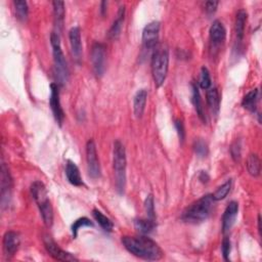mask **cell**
Returning <instances> with one entry per match:
<instances>
[{
    "label": "cell",
    "mask_w": 262,
    "mask_h": 262,
    "mask_svg": "<svg viewBox=\"0 0 262 262\" xmlns=\"http://www.w3.org/2000/svg\"><path fill=\"white\" fill-rule=\"evenodd\" d=\"M122 244L128 252L138 258L156 261L163 257L161 248L155 241L146 236L122 237Z\"/></svg>",
    "instance_id": "cell-1"
},
{
    "label": "cell",
    "mask_w": 262,
    "mask_h": 262,
    "mask_svg": "<svg viewBox=\"0 0 262 262\" xmlns=\"http://www.w3.org/2000/svg\"><path fill=\"white\" fill-rule=\"evenodd\" d=\"M214 202L215 201L212 198V195L203 196L202 198L193 203L183 211L181 215V219L184 222L193 224L204 222L210 216Z\"/></svg>",
    "instance_id": "cell-2"
},
{
    "label": "cell",
    "mask_w": 262,
    "mask_h": 262,
    "mask_svg": "<svg viewBox=\"0 0 262 262\" xmlns=\"http://www.w3.org/2000/svg\"><path fill=\"white\" fill-rule=\"evenodd\" d=\"M50 43L52 46L53 54V74L58 85L64 86L69 80V68L67 61L65 59L64 52L61 46L60 35L57 33H51Z\"/></svg>",
    "instance_id": "cell-3"
},
{
    "label": "cell",
    "mask_w": 262,
    "mask_h": 262,
    "mask_svg": "<svg viewBox=\"0 0 262 262\" xmlns=\"http://www.w3.org/2000/svg\"><path fill=\"white\" fill-rule=\"evenodd\" d=\"M152 76L156 87H161L169 69V52L164 46H156L152 54Z\"/></svg>",
    "instance_id": "cell-4"
},
{
    "label": "cell",
    "mask_w": 262,
    "mask_h": 262,
    "mask_svg": "<svg viewBox=\"0 0 262 262\" xmlns=\"http://www.w3.org/2000/svg\"><path fill=\"white\" fill-rule=\"evenodd\" d=\"M30 191L33 199L38 205L45 226L50 228L53 222V209L45 185L41 181H34L31 185Z\"/></svg>",
    "instance_id": "cell-5"
},
{
    "label": "cell",
    "mask_w": 262,
    "mask_h": 262,
    "mask_svg": "<svg viewBox=\"0 0 262 262\" xmlns=\"http://www.w3.org/2000/svg\"><path fill=\"white\" fill-rule=\"evenodd\" d=\"M113 164L116 179V188L119 194L122 195L126 185V152L123 144L117 140L113 149Z\"/></svg>",
    "instance_id": "cell-6"
},
{
    "label": "cell",
    "mask_w": 262,
    "mask_h": 262,
    "mask_svg": "<svg viewBox=\"0 0 262 262\" xmlns=\"http://www.w3.org/2000/svg\"><path fill=\"white\" fill-rule=\"evenodd\" d=\"M92 69L96 76L100 78L106 71V48L101 43H95L91 49Z\"/></svg>",
    "instance_id": "cell-7"
},
{
    "label": "cell",
    "mask_w": 262,
    "mask_h": 262,
    "mask_svg": "<svg viewBox=\"0 0 262 262\" xmlns=\"http://www.w3.org/2000/svg\"><path fill=\"white\" fill-rule=\"evenodd\" d=\"M86 160L88 174L93 180H98L100 177V165L98 157L97 147L92 139L88 140L86 145Z\"/></svg>",
    "instance_id": "cell-8"
},
{
    "label": "cell",
    "mask_w": 262,
    "mask_h": 262,
    "mask_svg": "<svg viewBox=\"0 0 262 262\" xmlns=\"http://www.w3.org/2000/svg\"><path fill=\"white\" fill-rule=\"evenodd\" d=\"M159 33H160V23L152 22L147 24L143 31V44L145 50H153L156 49Z\"/></svg>",
    "instance_id": "cell-9"
},
{
    "label": "cell",
    "mask_w": 262,
    "mask_h": 262,
    "mask_svg": "<svg viewBox=\"0 0 262 262\" xmlns=\"http://www.w3.org/2000/svg\"><path fill=\"white\" fill-rule=\"evenodd\" d=\"M49 105H50L55 121H57V123L60 126H62L64 119H65V113H64V110L62 108L61 100H60V88L58 84H55V83L50 84Z\"/></svg>",
    "instance_id": "cell-10"
},
{
    "label": "cell",
    "mask_w": 262,
    "mask_h": 262,
    "mask_svg": "<svg viewBox=\"0 0 262 262\" xmlns=\"http://www.w3.org/2000/svg\"><path fill=\"white\" fill-rule=\"evenodd\" d=\"M43 243H44L45 249L48 250L49 255L55 260H60V261H77L78 260L71 253H68V252H66L63 249H61L59 245H57V243H55L50 237H48V236L44 237Z\"/></svg>",
    "instance_id": "cell-11"
},
{
    "label": "cell",
    "mask_w": 262,
    "mask_h": 262,
    "mask_svg": "<svg viewBox=\"0 0 262 262\" xmlns=\"http://www.w3.org/2000/svg\"><path fill=\"white\" fill-rule=\"evenodd\" d=\"M238 212H239V204L235 201L230 202L228 205V207L226 211H224L222 216V231L224 233L229 232L231 229L233 223H235L236 218L238 216Z\"/></svg>",
    "instance_id": "cell-12"
},
{
    "label": "cell",
    "mask_w": 262,
    "mask_h": 262,
    "mask_svg": "<svg viewBox=\"0 0 262 262\" xmlns=\"http://www.w3.org/2000/svg\"><path fill=\"white\" fill-rule=\"evenodd\" d=\"M69 40L71 46V52L75 61L79 62L82 57V41L81 32L79 27H74L69 32Z\"/></svg>",
    "instance_id": "cell-13"
},
{
    "label": "cell",
    "mask_w": 262,
    "mask_h": 262,
    "mask_svg": "<svg viewBox=\"0 0 262 262\" xmlns=\"http://www.w3.org/2000/svg\"><path fill=\"white\" fill-rule=\"evenodd\" d=\"M12 191V179L5 164L1 165V204L2 207L9 204Z\"/></svg>",
    "instance_id": "cell-14"
},
{
    "label": "cell",
    "mask_w": 262,
    "mask_h": 262,
    "mask_svg": "<svg viewBox=\"0 0 262 262\" xmlns=\"http://www.w3.org/2000/svg\"><path fill=\"white\" fill-rule=\"evenodd\" d=\"M21 240L20 236L16 231H7L3 237V250L6 255L13 256L16 253V251L20 247Z\"/></svg>",
    "instance_id": "cell-15"
},
{
    "label": "cell",
    "mask_w": 262,
    "mask_h": 262,
    "mask_svg": "<svg viewBox=\"0 0 262 262\" xmlns=\"http://www.w3.org/2000/svg\"><path fill=\"white\" fill-rule=\"evenodd\" d=\"M210 40L214 46L220 45L226 40L227 30L220 21H214L210 27Z\"/></svg>",
    "instance_id": "cell-16"
},
{
    "label": "cell",
    "mask_w": 262,
    "mask_h": 262,
    "mask_svg": "<svg viewBox=\"0 0 262 262\" xmlns=\"http://www.w3.org/2000/svg\"><path fill=\"white\" fill-rule=\"evenodd\" d=\"M53 6V16H54V27L55 31L54 33H57L60 35L62 32L63 26H64V21H65V2L64 1H53L52 2Z\"/></svg>",
    "instance_id": "cell-17"
},
{
    "label": "cell",
    "mask_w": 262,
    "mask_h": 262,
    "mask_svg": "<svg viewBox=\"0 0 262 262\" xmlns=\"http://www.w3.org/2000/svg\"><path fill=\"white\" fill-rule=\"evenodd\" d=\"M66 176H67L68 181L71 184L75 186L83 185V180L79 171V168L71 160H69L67 162V165H66Z\"/></svg>",
    "instance_id": "cell-18"
},
{
    "label": "cell",
    "mask_w": 262,
    "mask_h": 262,
    "mask_svg": "<svg viewBox=\"0 0 262 262\" xmlns=\"http://www.w3.org/2000/svg\"><path fill=\"white\" fill-rule=\"evenodd\" d=\"M147 91L146 89H140L136 92L133 98V110L136 118H142L147 105Z\"/></svg>",
    "instance_id": "cell-19"
},
{
    "label": "cell",
    "mask_w": 262,
    "mask_h": 262,
    "mask_svg": "<svg viewBox=\"0 0 262 262\" xmlns=\"http://www.w3.org/2000/svg\"><path fill=\"white\" fill-rule=\"evenodd\" d=\"M124 16H125V7L121 6L119 8V12L117 15V18L115 22L112 25L111 29L109 31V37L111 39L116 40L119 38V36L121 34V30H122V25L124 22Z\"/></svg>",
    "instance_id": "cell-20"
},
{
    "label": "cell",
    "mask_w": 262,
    "mask_h": 262,
    "mask_svg": "<svg viewBox=\"0 0 262 262\" xmlns=\"http://www.w3.org/2000/svg\"><path fill=\"white\" fill-rule=\"evenodd\" d=\"M206 99H207V104L212 113L217 114L220 107V96L218 89L215 87H210L207 90V93H206Z\"/></svg>",
    "instance_id": "cell-21"
},
{
    "label": "cell",
    "mask_w": 262,
    "mask_h": 262,
    "mask_svg": "<svg viewBox=\"0 0 262 262\" xmlns=\"http://www.w3.org/2000/svg\"><path fill=\"white\" fill-rule=\"evenodd\" d=\"M247 16H248V14H247V12L245 11V9H240V11L237 13L236 35H237V39L239 41H242L243 39H244Z\"/></svg>",
    "instance_id": "cell-22"
},
{
    "label": "cell",
    "mask_w": 262,
    "mask_h": 262,
    "mask_svg": "<svg viewBox=\"0 0 262 262\" xmlns=\"http://www.w3.org/2000/svg\"><path fill=\"white\" fill-rule=\"evenodd\" d=\"M258 96H259V90L257 88L249 91L247 95L243 98L242 106L244 107L246 110L254 113L256 111V106L258 101Z\"/></svg>",
    "instance_id": "cell-23"
},
{
    "label": "cell",
    "mask_w": 262,
    "mask_h": 262,
    "mask_svg": "<svg viewBox=\"0 0 262 262\" xmlns=\"http://www.w3.org/2000/svg\"><path fill=\"white\" fill-rule=\"evenodd\" d=\"M157 227L156 220H152L149 218L147 219H137L134 221V228L135 229L142 233V235H147L151 233Z\"/></svg>",
    "instance_id": "cell-24"
},
{
    "label": "cell",
    "mask_w": 262,
    "mask_h": 262,
    "mask_svg": "<svg viewBox=\"0 0 262 262\" xmlns=\"http://www.w3.org/2000/svg\"><path fill=\"white\" fill-rule=\"evenodd\" d=\"M193 87V102L195 109L196 111V114H198L199 118L203 121V122H206V117H205V112H204V108H203V104H202V98H201V95L198 86L196 85L195 83L192 84Z\"/></svg>",
    "instance_id": "cell-25"
},
{
    "label": "cell",
    "mask_w": 262,
    "mask_h": 262,
    "mask_svg": "<svg viewBox=\"0 0 262 262\" xmlns=\"http://www.w3.org/2000/svg\"><path fill=\"white\" fill-rule=\"evenodd\" d=\"M92 215H93V217H95V219L98 221V223L100 226V228L104 229L105 231L111 232L112 230H113V228H114L113 222H112L111 219L108 218L106 215L102 214L99 210L95 209L92 211Z\"/></svg>",
    "instance_id": "cell-26"
},
{
    "label": "cell",
    "mask_w": 262,
    "mask_h": 262,
    "mask_svg": "<svg viewBox=\"0 0 262 262\" xmlns=\"http://www.w3.org/2000/svg\"><path fill=\"white\" fill-rule=\"evenodd\" d=\"M247 170L250 175L257 177L260 175L261 164L260 159L256 154H251L247 160Z\"/></svg>",
    "instance_id": "cell-27"
},
{
    "label": "cell",
    "mask_w": 262,
    "mask_h": 262,
    "mask_svg": "<svg viewBox=\"0 0 262 262\" xmlns=\"http://www.w3.org/2000/svg\"><path fill=\"white\" fill-rule=\"evenodd\" d=\"M231 190V180H228L227 182H224L222 185H220L219 188L215 191V193L212 195V198L214 201H221L223 199H226L228 195L229 194Z\"/></svg>",
    "instance_id": "cell-28"
},
{
    "label": "cell",
    "mask_w": 262,
    "mask_h": 262,
    "mask_svg": "<svg viewBox=\"0 0 262 262\" xmlns=\"http://www.w3.org/2000/svg\"><path fill=\"white\" fill-rule=\"evenodd\" d=\"M15 9H16V16L20 21H25L28 16V3L24 0H16L14 2Z\"/></svg>",
    "instance_id": "cell-29"
},
{
    "label": "cell",
    "mask_w": 262,
    "mask_h": 262,
    "mask_svg": "<svg viewBox=\"0 0 262 262\" xmlns=\"http://www.w3.org/2000/svg\"><path fill=\"white\" fill-rule=\"evenodd\" d=\"M194 151L198 157L205 158V157H207L209 154V147H208V145H207V143L205 142V140L198 139V140H196L195 144H194Z\"/></svg>",
    "instance_id": "cell-30"
},
{
    "label": "cell",
    "mask_w": 262,
    "mask_h": 262,
    "mask_svg": "<svg viewBox=\"0 0 262 262\" xmlns=\"http://www.w3.org/2000/svg\"><path fill=\"white\" fill-rule=\"evenodd\" d=\"M85 227H93V223L90 221V219H88L87 217H81L79 219H77L73 223L72 226V233L74 238H77L78 236V230L82 228Z\"/></svg>",
    "instance_id": "cell-31"
},
{
    "label": "cell",
    "mask_w": 262,
    "mask_h": 262,
    "mask_svg": "<svg viewBox=\"0 0 262 262\" xmlns=\"http://www.w3.org/2000/svg\"><path fill=\"white\" fill-rule=\"evenodd\" d=\"M145 209L147 218L156 220V212H155V202L154 196L152 195H148L145 201Z\"/></svg>",
    "instance_id": "cell-32"
},
{
    "label": "cell",
    "mask_w": 262,
    "mask_h": 262,
    "mask_svg": "<svg viewBox=\"0 0 262 262\" xmlns=\"http://www.w3.org/2000/svg\"><path fill=\"white\" fill-rule=\"evenodd\" d=\"M199 85L202 89H209L211 87V77L208 69L203 67L201 69L200 79H199Z\"/></svg>",
    "instance_id": "cell-33"
},
{
    "label": "cell",
    "mask_w": 262,
    "mask_h": 262,
    "mask_svg": "<svg viewBox=\"0 0 262 262\" xmlns=\"http://www.w3.org/2000/svg\"><path fill=\"white\" fill-rule=\"evenodd\" d=\"M230 155L232 157L233 160L236 162L240 161L241 155H242V147H241V142L240 140H236L230 147Z\"/></svg>",
    "instance_id": "cell-34"
},
{
    "label": "cell",
    "mask_w": 262,
    "mask_h": 262,
    "mask_svg": "<svg viewBox=\"0 0 262 262\" xmlns=\"http://www.w3.org/2000/svg\"><path fill=\"white\" fill-rule=\"evenodd\" d=\"M230 250H231L230 240L228 237H226L222 241V246H221V251H222V255H223L224 260H227V261L229 260Z\"/></svg>",
    "instance_id": "cell-35"
},
{
    "label": "cell",
    "mask_w": 262,
    "mask_h": 262,
    "mask_svg": "<svg viewBox=\"0 0 262 262\" xmlns=\"http://www.w3.org/2000/svg\"><path fill=\"white\" fill-rule=\"evenodd\" d=\"M175 128L177 130V134H179L180 139L181 140V142H183L184 137H185V130H184V125H183L181 120H180V119L175 120Z\"/></svg>",
    "instance_id": "cell-36"
},
{
    "label": "cell",
    "mask_w": 262,
    "mask_h": 262,
    "mask_svg": "<svg viewBox=\"0 0 262 262\" xmlns=\"http://www.w3.org/2000/svg\"><path fill=\"white\" fill-rule=\"evenodd\" d=\"M218 4H219L218 1H207L205 3V11L207 12V14L212 15L216 12Z\"/></svg>",
    "instance_id": "cell-37"
},
{
    "label": "cell",
    "mask_w": 262,
    "mask_h": 262,
    "mask_svg": "<svg viewBox=\"0 0 262 262\" xmlns=\"http://www.w3.org/2000/svg\"><path fill=\"white\" fill-rule=\"evenodd\" d=\"M199 180L203 183H207L209 181V180H210V177H209L208 173L206 171H201L200 174H199Z\"/></svg>",
    "instance_id": "cell-38"
},
{
    "label": "cell",
    "mask_w": 262,
    "mask_h": 262,
    "mask_svg": "<svg viewBox=\"0 0 262 262\" xmlns=\"http://www.w3.org/2000/svg\"><path fill=\"white\" fill-rule=\"evenodd\" d=\"M107 5H108V2H106V1H102L100 3V14L102 16H105V14L107 12Z\"/></svg>",
    "instance_id": "cell-39"
},
{
    "label": "cell",
    "mask_w": 262,
    "mask_h": 262,
    "mask_svg": "<svg viewBox=\"0 0 262 262\" xmlns=\"http://www.w3.org/2000/svg\"><path fill=\"white\" fill-rule=\"evenodd\" d=\"M258 230H259V235L261 236V217H260V215H258Z\"/></svg>",
    "instance_id": "cell-40"
}]
</instances>
